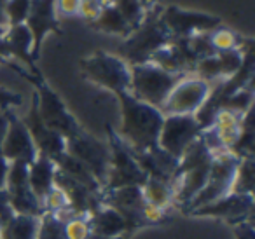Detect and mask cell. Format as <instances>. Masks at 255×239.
Listing matches in <instances>:
<instances>
[{
	"mask_svg": "<svg viewBox=\"0 0 255 239\" xmlns=\"http://www.w3.org/2000/svg\"><path fill=\"white\" fill-rule=\"evenodd\" d=\"M110 2L123 14V18L129 23L131 30L136 28L147 14V9L143 7V4L140 0H110Z\"/></svg>",
	"mask_w": 255,
	"mask_h": 239,
	"instance_id": "f546056e",
	"label": "cell"
},
{
	"mask_svg": "<svg viewBox=\"0 0 255 239\" xmlns=\"http://www.w3.org/2000/svg\"><path fill=\"white\" fill-rule=\"evenodd\" d=\"M86 239H126V238H107V236H100V234H95V232H91V234H89Z\"/></svg>",
	"mask_w": 255,
	"mask_h": 239,
	"instance_id": "7bdbcfd3",
	"label": "cell"
},
{
	"mask_svg": "<svg viewBox=\"0 0 255 239\" xmlns=\"http://www.w3.org/2000/svg\"><path fill=\"white\" fill-rule=\"evenodd\" d=\"M212 84L194 74L178 79L168 95L161 112L164 116H196L208 100Z\"/></svg>",
	"mask_w": 255,
	"mask_h": 239,
	"instance_id": "ba28073f",
	"label": "cell"
},
{
	"mask_svg": "<svg viewBox=\"0 0 255 239\" xmlns=\"http://www.w3.org/2000/svg\"><path fill=\"white\" fill-rule=\"evenodd\" d=\"M0 65H7V61H5V60H4V58H2V56H0Z\"/></svg>",
	"mask_w": 255,
	"mask_h": 239,
	"instance_id": "f6af8a7d",
	"label": "cell"
},
{
	"mask_svg": "<svg viewBox=\"0 0 255 239\" xmlns=\"http://www.w3.org/2000/svg\"><path fill=\"white\" fill-rule=\"evenodd\" d=\"M54 176H56V162L46 155H37L28 164V182L33 194L39 197L40 204L54 187Z\"/></svg>",
	"mask_w": 255,
	"mask_h": 239,
	"instance_id": "7402d4cb",
	"label": "cell"
},
{
	"mask_svg": "<svg viewBox=\"0 0 255 239\" xmlns=\"http://www.w3.org/2000/svg\"><path fill=\"white\" fill-rule=\"evenodd\" d=\"M37 239H67L65 236V220L56 215L42 213L39 218Z\"/></svg>",
	"mask_w": 255,
	"mask_h": 239,
	"instance_id": "4dcf8cb0",
	"label": "cell"
},
{
	"mask_svg": "<svg viewBox=\"0 0 255 239\" xmlns=\"http://www.w3.org/2000/svg\"><path fill=\"white\" fill-rule=\"evenodd\" d=\"M161 7L163 5L149 9L143 21L136 28H133L126 39H123L117 56L123 58L128 65L147 63L161 47H164L171 40L166 26L159 18Z\"/></svg>",
	"mask_w": 255,
	"mask_h": 239,
	"instance_id": "7a4b0ae2",
	"label": "cell"
},
{
	"mask_svg": "<svg viewBox=\"0 0 255 239\" xmlns=\"http://www.w3.org/2000/svg\"><path fill=\"white\" fill-rule=\"evenodd\" d=\"M103 204L114 208V210L123 215V218L128 224V236H131L133 232L147 227L145 220H143L145 199H143L142 187L140 185H128L119 187V189L105 190L103 192Z\"/></svg>",
	"mask_w": 255,
	"mask_h": 239,
	"instance_id": "7c38bea8",
	"label": "cell"
},
{
	"mask_svg": "<svg viewBox=\"0 0 255 239\" xmlns=\"http://www.w3.org/2000/svg\"><path fill=\"white\" fill-rule=\"evenodd\" d=\"M4 190L7 194L9 203H11L14 213L42 217V204H40L39 197L33 194L28 182V164L11 162V169H9Z\"/></svg>",
	"mask_w": 255,
	"mask_h": 239,
	"instance_id": "4fadbf2b",
	"label": "cell"
},
{
	"mask_svg": "<svg viewBox=\"0 0 255 239\" xmlns=\"http://www.w3.org/2000/svg\"><path fill=\"white\" fill-rule=\"evenodd\" d=\"M14 210L11 208L9 197L5 190H0V225H5L12 217H14Z\"/></svg>",
	"mask_w": 255,
	"mask_h": 239,
	"instance_id": "8d00e7d4",
	"label": "cell"
},
{
	"mask_svg": "<svg viewBox=\"0 0 255 239\" xmlns=\"http://www.w3.org/2000/svg\"><path fill=\"white\" fill-rule=\"evenodd\" d=\"M21 103H23V98L19 93L0 88V110H14V109H18Z\"/></svg>",
	"mask_w": 255,
	"mask_h": 239,
	"instance_id": "d590c367",
	"label": "cell"
},
{
	"mask_svg": "<svg viewBox=\"0 0 255 239\" xmlns=\"http://www.w3.org/2000/svg\"><path fill=\"white\" fill-rule=\"evenodd\" d=\"M189 217H210L220 218L231 225L254 220V196L247 194H227L213 203L203 204L189 211Z\"/></svg>",
	"mask_w": 255,
	"mask_h": 239,
	"instance_id": "5bb4252c",
	"label": "cell"
},
{
	"mask_svg": "<svg viewBox=\"0 0 255 239\" xmlns=\"http://www.w3.org/2000/svg\"><path fill=\"white\" fill-rule=\"evenodd\" d=\"M65 152H68L77 161H81L105 189L110 162V148L107 141L100 140V138L89 134L86 129H82L72 138H68Z\"/></svg>",
	"mask_w": 255,
	"mask_h": 239,
	"instance_id": "30bf717a",
	"label": "cell"
},
{
	"mask_svg": "<svg viewBox=\"0 0 255 239\" xmlns=\"http://www.w3.org/2000/svg\"><path fill=\"white\" fill-rule=\"evenodd\" d=\"M25 126L28 127V133L33 140V145L37 148V154L46 155L49 159H56L67 148V140H65L61 134H58L56 131L49 129L46 124L40 120L39 112H37L35 98L32 96V103H30V109L26 112L25 117H21Z\"/></svg>",
	"mask_w": 255,
	"mask_h": 239,
	"instance_id": "e0dca14e",
	"label": "cell"
},
{
	"mask_svg": "<svg viewBox=\"0 0 255 239\" xmlns=\"http://www.w3.org/2000/svg\"><path fill=\"white\" fill-rule=\"evenodd\" d=\"M79 67L82 77L91 84L114 93L116 96L121 93H129V65L117 54L95 51L82 58Z\"/></svg>",
	"mask_w": 255,
	"mask_h": 239,
	"instance_id": "3957f363",
	"label": "cell"
},
{
	"mask_svg": "<svg viewBox=\"0 0 255 239\" xmlns=\"http://www.w3.org/2000/svg\"><path fill=\"white\" fill-rule=\"evenodd\" d=\"M121 107V126L117 134L133 152H142L157 145L164 114L157 107L140 102L129 93L117 95Z\"/></svg>",
	"mask_w": 255,
	"mask_h": 239,
	"instance_id": "6da1fadb",
	"label": "cell"
},
{
	"mask_svg": "<svg viewBox=\"0 0 255 239\" xmlns=\"http://www.w3.org/2000/svg\"><path fill=\"white\" fill-rule=\"evenodd\" d=\"M201 133L203 126L196 116H164L157 145L173 157L180 159V155L192 141L201 136Z\"/></svg>",
	"mask_w": 255,
	"mask_h": 239,
	"instance_id": "8fae6325",
	"label": "cell"
},
{
	"mask_svg": "<svg viewBox=\"0 0 255 239\" xmlns=\"http://www.w3.org/2000/svg\"><path fill=\"white\" fill-rule=\"evenodd\" d=\"M9 169H11V162L2 155L0 152V190L5 189V182H7V176H9Z\"/></svg>",
	"mask_w": 255,
	"mask_h": 239,
	"instance_id": "f35d334b",
	"label": "cell"
},
{
	"mask_svg": "<svg viewBox=\"0 0 255 239\" xmlns=\"http://www.w3.org/2000/svg\"><path fill=\"white\" fill-rule=\"evenodd\" d=\"M33 39L28 26L23 25L7 26L4 37L0 39V56L9 63H16L19 67L26 68L32 75L40 77V72L37 70L35 60L32 56Z\"/></svg>",
	"mask_w": 255,
	"mask_h": 239,
	"instance_id": "9a60e30c",
	"label": "cell"
},
{
	"mask_svg": "<svg viewBox=\"0 0 255 239\" xmlns=\"http://www.w3.org/2000/svg\"><path fill=\"white\" fill-rule=\"evenodd\" d=\"M32 0H5V18L7 26L23 25L28 18Z\"/></svg>",
	"mask_w": 255,
	"mask_h": 239,
	"instance_id": "1f68e13d",
	"label": "cell"
},
{
	"mask_svg": "<svg viewBox=\"0 0 255 239\" xmlns=\"http://www.w3.org/2000/svg\"><path fill=\"white\" fill-rule=\"evenodd\" d=\"M254 180H255L254 155H250V157H241L240 162H238L236 173H234L231 194H247V196H254V185H255Z\"/></svg>",
	"mask_w": 255,
	"mask_h": 239,
	"instance_id": "83f0119b",
	"label": "cell"
},
{
	"mask_svg": "<svg viewBox=\"0 0 255 239\" xmlns=\"http://www.w3.org/2000/svg\"><path fill=\"white\" fill-rule=\"evenodd\" d=\"M180 77L184 75L170 74L152 61L129 65V95L161 110Z\"/></svg>",
	"mask_w": 255,
	"mask_h": 239,
	"instance_id": "277c9868",
	"label": "cell"
},
{
	"mask_svg": "<svg viewBox=\"0 0 255 239\" xmlns=\"http://www.w3.org/2000/svg\"><path fill=\"white\" fill-rule=\"evenodd\" d=\"M240 159L241 157H238V155L233 154L231 150H222V152L213 154L208 180H206L205 187L196 194V197L191 201V204L185 208L184 213L187 215L189 211L196 210V208L203 206V204L213 203V201L231 194L234 173H236Z\"/></svg>",
	"mask_w": 255,
	"mask_h": 239,
	"instance_id": "52a82bcc",
	"label": "cell"
},
{
	"mask_svg": "<svg viewBox=\"0 0 255 239\" xmlns=\"http://www.w3.org/2000/svg\"><path fill=\"white\" fill-rule=\"evenodd\" d=\"M9 112L11 110H0V145H2V140H4L9 126Z\"/></svg>",
	"mask_w": 255,
	"mask_h": 239,
	"instance_id": "ab89813d",
	"label": "cell"
},
{
	"mask_svg": "<svg viewBox=\"0 0 255 239\" xmlns=\"http://www.w3.org/2000/svg\"><path fill=\"white\" fill-rule=\"evenodd\" d=\"M136 162L140 164V168L145 171L147 176L157 180H164L175 185L177 180V171H178V159L173 157L171 154H168L166 150L156 145L152 148H147L142 152H133Z\"/></svg>",
	"mask_w": 255,
	"mask_h": 239,
	"instance_id": "ffe728a7",
	"label": "cell"
},
{
	"mask_svg": "<svg viewBox=\"0 0 255 239\" xmlns=\"http://www.w3.org/2000/svg\"><path fill=\"white\" fill-rule=\"evenodd\" d=\"M107 133H109L107 143H109L110 148V162L105 180V190L128 185L142 187L143 182L147 180V175L136 162L133 150L121 140V136L112 126H107Z\"/></svg>",
	"mask_w": 255,
	"mask_h": 239,
	"instance_id": "8992f818",
	"label": "cell"
},
{
	"mask_svg": "<svg viewBox=\"0 0 255 239\" xmlns=\"http://www.w3.org/2000/svg\"><path fill=\"white\" fill-rule=\"evenodd\" d=\"M25 25L28 26L30 33H32V56L37 61L44 39L49 33H58V35L61 33L60 19L56 18L53 9V0H32V7H30Z\"/></svg>",
	"mask_w": 255,
	"mask_h": 239,
	"instance_id": "ac0fdd59",
	"label": "cell"
},
{
	"mask_svg": "<svg viewBox=\"0 0 255 239\" xmlns=\"http://www.w3.org/2000/svg\"><path fill=\"white\" fill-rule=\"evenodd\" d=\"M0 152L9 162H23V164H30L39 155L28 127L14 110L9 112V126L0 145Z\"/></svg>",
	"mask_w": 255,
	"mask_h": 239,
	"instance_id": "2e32d148",
	"label": "cell"
},
{
	"mask_svg": "<svg viewBox=\"0 0 255 239\" xmlns=\"http://www.w3.org/2000/svg\"><path fill=\"white\" fill-rule=\"evenodd\" d=\"M39 218L16 213L5 225H2L0 239H37Z\"/></svg>",
	"mask_w": 255,
	"mask_h": 239,
	"instance_id": "484cf974",
	"label": "cell"
},
{
	"mask_svg": "<svg viewBox=\"0 0 255 239\" xmlns=\"http://www.w3.org/2000/svg\"><path fill=\"white\" fill-rule=\"evenodd\" d=\"M81 0H53V9L58 19H70L79 16Z\"/></svg>",
	"mask_w": 255,
	"mask_h": 239,
	"instance_id": "e575fe53",
	"label": "cell"
},
{
	"mask_svg": "<svg viewBox=\"0 0 255 239\" xmlns=\"http://www.w3.org/2000/svg\"><path fill=\"white\" fill-rule=\"evenodd\" d=\"M89 231L107 238H128V224L119 211L102 204L88 217Z\"/></svg>",
	"mask_w": 255,
	"mask_h": 239,
	"instance_id": "44dd1931",
	"label": "cell"
},
{
	"mask_svg": "<svg viewBox=\"0 0 255 239\" xmlns=\"http://www.w3.org/2000/svg\"><path fill=\"white\" fill-rule=\"evenodd\" d=\"M105 2L107 0H81L77 18H81L82 21H86V25H89V23H93L100 16Z\"/></svg>",
	"mask_w": 255,
	"mask_h": 239,
	"instance_id": "836d02e7",
	"label": "cell"
},
{
	"mask_svg": "<svg viewBox=\"0 0 255 239\" xmlns=\"http://www.w3.org/2000/svg\"><path fill=\"white\" fill-rule=\"evenodd\" d=\"M234 232H236V239H255L254 238V220L241 222V224L234 225Z\"/></svg>",
	"mask_w": 255,
	"mask_h": 239,
	"instance_id": "74e56055",
	"label": "cell"
},
{
	"mask_svg": "<svg viewBox=\"0 0 255 239\" xmlns=\"http://www.w3.org/2000/svg\"><path fill=\"white\" fill-rule=\"evenodd\" d=\"M54 162H56L58 171H61L63 175L70 176V178L75 180V182L82 183V185L88 187L89 190H93V192H96V194L105 192V189H103L102 183L96 180V176L93 175V173L89 171V169L86 168L81 161H77L75 157H72L68 152H63L60 157L54 159Z\"/></svg>",
	"mask_w": 255,
	"mask_h": 239,
	"instance_id": "cb8c5ba5",
	"label": "cell"
},
{
	"mask_svg": "<svg viewBox=\"0 0 255 239\" xmlns=\"http://www.w3.org/2000/svg\"><path fill=\"white\" fill-rule=\"evenodd\" d=\"M210 42H212V47L215 53H224V51L243 49L247 44L252 42V39H245L236 30L220 25L210 32Z\"/></svg>",
	"mask_w": 255,
	"mask_h": 239,
	"instance_id": "4316f807",
	"label": "cell"
},
{
	"mask_svg": "<svg viewBox=\"0 0 255 239\" xmlns=\"http://www.w3.org/2000/svg\"><path fill=\"white\" fill-rule=\"evenodd\" d=\"M42 213L56 215V217L63 218V220H67V218L70 217L68 199L60 187L54 185L53 189L47 192V196L42 199Z\"/></svg>",
	"mask_w": 255,
	"mask_h": 239,
	"instance_id": "f1b7e54d",
	"label": "cell"
},
{
	"mask_svg": "<svg viewBox=\"0 0 255 239\" xmlns=\"http://www.w3.org/2000/svg\"><path fill=\"white\" fill-rule=\"evenodd\" d=\"M143 4V7L149 11V9H154V7H157V5H161V0H140Z\"/></svg>",
	"mask_w": 255,
	"mask_h": 239,
	"instance_id": "b9f144b4",
	"label": "cell"
},
{
	"mask_svg": "<svg viewBox=\"0 0 255 239\" xmlns=\"http://www.w3.org/2000/svg\"><path fill=\"white\" fill-rule=\"evenodd\" d=\"M32 84L35 86L33 98H35L37 112H39L40 120L49 129L56 131L65 140H68L74 134H77L79 131L84 129L79 124V120L75 119V116H72V112L65 105L63 100L60 98V95L42 77L32 81Z\"/></svg>",
	"mask_w": 255,
	"mask_h": 239,
	"instance_id": "5b68a950",
	"label": "cell"
},
{
	"mask_svg": "<svg viewBox=\"0 0 255 239\" xmlns=\"http://www.w3.org/2000/svg\"><path fill=\"white\" fill-rule=\"evenodd\" d=\"M89 28L96 30V32L103 33V35H112L119 37V39H126L131 33V26L126 19L123 18L119 11L114 7V4L110 0H107L103 5L100 16L93 23H89Z\"/></svg>",
	"mask_w": 255,
	"mask_h": 239,
	"instance_id": "603a6c76",
	"label": "cell"
},
{
	"mask_svg": "<svg viewBox=\"0 0 255 239\" xmlns=\"http://www.w3.org/2000/svg\"><path fill=\"white\" fill-rule=\"evenodd\" d=\"M91 234L88 217H68L65 220V236L67 239H86Z\"/></svg>",
	"mask_w": 255,
	"mask_h": 239,
	"instance_id": "d6a6232c",
	"label": "cell"
},
{
	"mask_svg": "<svg viewBox=\"0 0 255 239\" xmlns=\"http://www.w3.org/2000/svg\"><path fill=\"white\" fill-rule=\"evenodd\" d=\"M0 26L7 28V18H5V0H0Z\"/></svg>",
	"mask_w": 255,
	"mask_h": 239,
	"instance_id": "60d3db41",
	"label": "cell"
},
{
	"mask_svg": "<svg viewBox=\"0 0 255 239\" xmlns=\"http://www.w3.org/2000/svg\"><path fill=\"white\" fill-rule=\"evenodd\" d=\"M159 18L166 26L171 39H184L196 33H210L222 25V19L215 14L201 11L182 9L177 5H164L159 11Z\"/></svg>",
	"mask_w": 255,
	"mask_h": 239,
	"instance_id": "9c48e42d",
	"label": "cell"
},
{
	"mask_svg": "<svg viewBox=\"0 0 255 239\" xmlns=\"http://www.w3.org/2000/svg\"><path fill=\"white\" fill-rule=\"evenodd\" d=\"M0 231H2V225H0Z\"/></svg>",
	"mask_w": 255,
	"mask_h": 239,
	"instance_id": "bcb514c9",
	"label": "cell"
},
{
	"mask_svg": "<svg viewBox=\"0 0 255 239\" xmlns=\"http://www.w3.org/2000/svg\"><path fill=\"white\" fill-rule=\"evenodd\" d=\"M142 194L145 203L150 206H156L164 211H171L175 208V185L170 182L147 176L142 185Z\"/></svg>",
	"mask_w": 255,
	"mask_h": 239,
	"instance_id": "d4e9b609",
	"label": "cell"
},
{
	"mask_svg": "<svg viewBox=\"0 0 255 239\" xmlns=\"http://www.w3.org/2000/svg\"><path fill=\"white\" fill-rule=\"evenodd\" d=\"M4 33H5V28H2V26H0V39L4 37Z\"/></svg>",
	"mask_w": 255,
	"mask_h": 239,
	"instance_id": "ee69618b",
	"label": "cell"
},
{
	"mask_svg": "<svg viewBox=\"0 0 255 239\" xmlns=\"http://www.w3.org/2000/svg\"><path fill=\"white\" fill-rule=\"evenodd\" d=\"M54 185L60 187L68 199L70 217H89L95 210H98L103 204V194H96L84 187L82 183L72 180L70 176L58 171L54 176Z\"/></svg>",
	"mask_w": 255,
	"mask_h": 239,
	"instance_id": "d6986e66",
	"label": "cell"
}]
</instances>
